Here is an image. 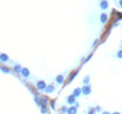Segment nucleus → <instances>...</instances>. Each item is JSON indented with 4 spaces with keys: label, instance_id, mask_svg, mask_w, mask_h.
<instances>
[{
    "label": "nucleus",
    "instance_id": "1a4fd4ad",
    "mask_svg": "<svg viewBox=\"0 0 122 114\" xmlns=\"http://www.w3.org/2000/svg\"><path fill=\"white\" fill-rule=\"evenodd\" d=\"M56 81L58 82V83H63L64 82V77L62 75H59V76H57V78H56Z\"/></svg>",
    "mask_w": 122,
    "mask_h": 114
},
{
    "label": "nucleus",
    "instance_id": "7ed1b4c3",
    "mask_svg": "<svg viewBox=\"0 0 122 114\" xmlns=\"http://www.w3.org/2000/svg\"><path fill=\"white\" fill-rule=\"evenodd\" d=\"M82 92H83V94H84V95L90 94V87H89V86H84V87H83V89H82Z\"/></svg>",
    "mask_w": 122,
    "mask_h": 114
},
{
    "label": "nucleus",
    "instance_id": "dca6fc26",
    "mask_svg": "<svg viewBox=\"0 0 122 114\" xmlns=\"http://www.w3.org/2000/svg\"><path fill=\"white\" fill-rule=\"evenodd\" d=\"M102 114H110V113H109V112H103Z\"/></svg>",
    "mask_w": 122,
    "mask_h": 114
},
{
    "label": "nucleus",
    "instance_id": "0eeeda50",
    "mask_svg": "<svg viewBox=\"0 0 122 114\" xmlns=\"http://www.w3.org/2000/svg\"><path fill=\"white\" fill-rule=\"evenodd\" d=\"M75 98H76V96L72 94L71 96H69V98H68V102H69V103H74V102H75Z\"/></svg>",
    "mask_w": 122,
    "mask_h": 114
},
{
    "label": "nucleus",
    "instance_id": "20e7f679",
    "mask_svg": "<svg viewBox=\"0 0 122 114\" xmlns=\"http://www.w3.org/2000/svg\"><path fill=\"white\" fill-rule=\"evenodd\" d=\"M76 112H77L76 107H69L68 108V114H76Z\"/></svg>",
    "mask_w": 122,
    "mask_h": 114
},
{
    "label": "nucleus",
    "instance_id": "f03ea898",
    "mask_svg": "<svg viewBox=\"0 0 122 114\" xmlns=\"http://www.w3.org/2000/svg\"><path fill=\"white\" fill-rule=\"evenodd\" d=\"M20 74H21V76H24V77H29L30 76V70L27 68H23Z\"/></svg>",
    "mask_w": 122,
    "mask_h": 114
},
{
    "label": "nucleus",
    "instance_id": "2eb2a0df",
    "mask_svg": "<svg viewBox=\"0 0 122 114\" xmlns=\"http://www.w3.org/2000/svg\"><path fill=\"white\" fill-rule=\"evenodd\" d=\"M117 16H119L120 18H122V13H117Z\"/></svg>",
    "mask_w": 122,
    "mask_h": 114
},
{
    "label": "nucleus",
    "instance_id": "39448f33",
    "mask_svg": "<svg viewBox=\"0 0 122 114\" xmlns=\"http://www.w3.org/2000/svg\"><path fill=\"white\" fill-rule=\"evenodd\" d=\"M101 8H102V10H107V8H108V1H107V0H103V1L101 2Z\"/></svg>",
    "mask_w": 122,
    "mask_h": 114
},
{
    "label": "nucleus",
    "instance_id": "a211bd4d",
    "mask_svg": "<svg viewBox=\"0 0 122 114\" xmlns=\"http://www.w3.org/2000/svg\"><path fill=\"white\" fill-rule=\"evenodd\" d=\"M88 114H94V112H92V111H91V112H89V113Z\"/></svg>",
    "mask_w": 122,
    "mask_h": 114
},
{
    "label": "nucleus",
    "instance_id": "6e6552de",
    "mask_svg": "<svg viewBox=\"0 0 122 114\" xmlns=\"http://www.w3.org/2000/svg\"><path fill=\"white\" fill-rule=\"evenodd\" d=\"M107 19H108V16H107L106 13H103V14L101 16V22H102V23H106Z\"/></svg>",
    "mask_w": 122,
    "mask_h": 114
},
{
    "label": "nucleus",
    "instance_id": "9d476101",
    "mask_svg": "<svg viewBox=\"0 0 122 114\" xmlns=\"http://www.w3.org/2000/svg\"><path fill=\"white\" fill-rule=\"evenodd\" d=\"M81 93H82V89H80V88H76V89L74 90V95H75V96H78Z\"/></svg>",
    "mask_w": 122,
    "mask_h": 114
},
{
    "label": "nucleus",
    "instance_id": "ddd939ff",
    "mask_svg": "<svg viewBox=\"0 0 122 114\" xmlns=\"http://www.w3.org/2000/svg\"><path fill=\"white\" fill-rule=\"evenodd\" d=\"M117 57H119V58H122V50L117 51Z\"/></svg>",
    "mask_w": 122,
    "mask_h": 114
},
{
    "label": "nucleus",
    "instance_id": "9b49d317",
    "mask_svg": "<svg viewBox=\"0 0 122 114\" xmlns=\"http://www.w3.org/2000/svg\"><path fill=\"white\" fill-rule=\"evenodd\" d=\"M47 93H52L53 90H55V87L53 86H50V87H46V89H45Z\"/></svg>",
    "mask_w": 122,
    "mask_h": 114
},
{
    "label": "nucleus",
    "instance_id": "4468645a",
    "mask_svg": "<svg viewBox=\"0 0 122 114\" xmlns=\"http://www.w3.org/2000/svg\"><path fill=\"white\" fill-rule=\"evenodd\" d=\"M83 82L84 83H86V82H89V77L86 76V77H84V80H83Z\"/></svg>",
    "mask_w": 122,
    "mask_h": 114
},
{
    "label": "nucleus",
    "instance_id": "423d86ee",
    "mask_svg": "<svg viewBox=\"0 0 122 114\" xmlns=\"http://www.w3.org/2000/svg\"><path fill=\"white\" fill-rule=\"evenodd\" d=\"M0 61H2V62H7V61H8V56L5 55V54H1V55H0Z\"/></svg>",
    "mask_w": 122,
    "mask_h": 114
},
{
    "label": "nucleus",
    "instance_id": "f8f14e48",
    "mask_svg": "<svg viewBox=\"0 0 122 114\" xmlns=\"http://www.w3.org/2000/svg\"><path fill=\"white\" fill-rule=\"evenodd\" d=\"M21 69H23V68H20L19 65H15V67H14V70H15L17 73H21Z\"/></svg>",
    "mask_w": 122,
    "mask_h": 114
},
{
    "label": "nucleus",
    "instance_id": "f257e3e1",
    "mask_svg": "<svg viewBox=\"0 0 122 114\" xmlns=\"http://www.w3.org/2000/svg\"><path fill=\"white\" fill-rule=\"evenodd\" d=\"M37 88H38L39 90L46 89V84H45V82H44V81H39V82L37 83Z\"/></svg>",
    "mask_w": 122,
    "mask_h": 114
},
{
    "label": "nucleus",
    "instance_id": "f3484780",
    "mask_svg": "<svg viewBox=\"0 0 122 114\" xmlns=\"http://www.w3.org/2000/svg\"><path fill=\"white\" fill-rule=\"evenodd\" d=\"M119 4H120V6H122V0H120V2H119Z\"/></svg>",
    "mask_w": 122,
    "mask_h": 114
},
{
    "label": "nucleus",
    "instance_id": "6ab92c4d",
    "mask_svg": "<svg viewBox=\"0 0 122 114\" xmlns=\"http://www.w3.org/2000/svg\"><path fill=\"white\" fill-rule=\"evenodd\" d=\"M114 114H120V113H117V112H116V113H114Z\"/></svg>",
    "mask_w": 122,
    "mask_h": 114
}]
</instances>
